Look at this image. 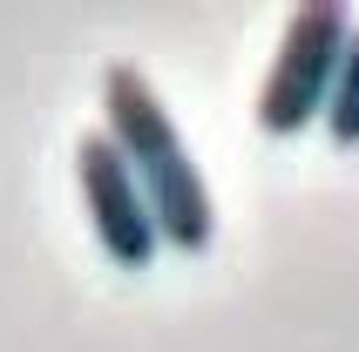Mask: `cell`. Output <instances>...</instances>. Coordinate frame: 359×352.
<instances>
[{
    "mask_svg": "<svg viewBox=\"0 0 359 352\" xmlns=\"http://www.w3.org/2000/svg\"><path fill=\"white\" fill-rule=\"evenodd\" d=\"M102 116L109 129L102 136L122 149L129 176L142 183V203H149V224L170 251H210L217 237V203H210V183L190 163L177 122L163 109V95L149 88V75L136 68H109L102 75Z\"/></svg>",
    "mask_w": 359,
    "mask_h": 352,
    "instance_id": "6da1fadb",
    "label": "cell"
},
{
    "mask_svg": "<svg viewBox=\"0 0 359 352\" xmlns=\"http://www.w3.org/2000/svg\"><path fill=\"white\" fill-rule=\"evenodd\" d=\"M346 41H353V14L339 0H312L285 20L278 34V61L258 88V129L264 136H299L325 116V95H332V75L346 61Z\"/></svg>",
    "mask_w": 359,
    "mask_h": 352,
    "instance_id": "7a4b0ae2",
    "label": "cell"
},
{
    "mask_svg": "<svg viewBox=\"0 0 359 352\" xmlns=\"http://www.w3.org/2000/svg\"><path fill=\"white\" fill-rule=\"evenodd\" d=\"M75 183H81V203H88V224H95V244L116 257L122 271H142L149 257L163 251L156 224H149V203H142V183L129 176L122 149L109 136H88L75 142Z\"/></svg>",
    "mask_w": 359,
    "mask_h": 352,
    "instance_id": "3957f363",
    "label": "cell"
},
{
    "mask_svg": "<svg viewBox=\"0 0 359 352\" xmlns=\"http://www.w3.org/2000/svg\"><path fill=\"white\" fill-rule=\"evenodd\" d=\"M325 136L339 149H359V20H353V41H346V61L332 75V95H325Z\"/></svg>",
    "mask_w": 359,
    "mask_h": 352,
    "instance_id": "277c9868",
    "label": "cell"
}]
</instances>
